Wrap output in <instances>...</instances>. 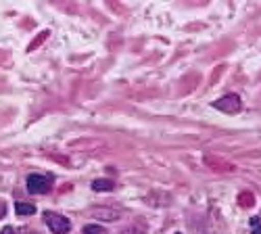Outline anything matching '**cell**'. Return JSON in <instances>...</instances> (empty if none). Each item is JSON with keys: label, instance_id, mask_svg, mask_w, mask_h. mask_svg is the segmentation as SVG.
<instances>
[{"label": "cell", "instance_id": "1", "mask_svg": "<svg viewBox=\"0 0 261 234\" xmlns=\"http://www.w3.org/2000/svg\"><path fill=\"white\" fill-rule=\"evenodd\" d=\"M50 188H53V178L42 176V174L28 176V193H32V195H46Z\"/></svg>", "mask_w": 261, "mask_h": 234}, {"label": "cell", "instance_id": "2", "mask_svg": "<svg viewBox=\"0 0 261 234\" xmlns=\"http://www.w3.org/2000/svg\"><path fill=\"white\" fill-rule=\"evenodd\" d=\"M44 222L55 234H67L71 230V222L67 218L59 216V214H53V211H46L44 214Z\"/></svg>", "mask_w": 261, "mask_h": 234}, {"label": "cell", "instance_id": "3", "mask_svg": "<svg viewBox=\"0 0 261 234\" xmlns=\"http://www.w3.org/2000/svg\"><path fill=\"white\" fill-rule=\"evenodd\" d=\"M213 107L224 111V113H238V111H241V107H243V102H241V96H238V94H226L222 98H217L213 102Z\"/></svg>", "mask_w": 261, "mask_h": 234}, {"label": "cell", "instance_id": "4", "mask_svg": "<svg viewBox=\"0 0 261 234\" xmlns=\"http://www.w3.org/2000/svg\"><path fill=\"white\" fill-rule=\"evenodd\" d=\"M17 216H32L34 211H36V207L34 205H30V203H17Z\"/></svg>", "mask_w": 261, "mask_h": 234}, {"label": "cell", "instance_id": "5", "mask_svg": "<svg viewBox=\"0 0 261 234\" xmlns=\"http://www.w3.org/2000/svg\"><path fill=\"white\" fill-rule=\"evenodd\" d=\"M115 184L111 180H94L92 182V190H113Z\"/></svg>", "mask_w": 261, "mask_h": 234}, {"label": "cell", "instance_id": "6", "mask_svg": "<svg viewBox=\"0 0 261 234\" xmlns=\"http://www.w3.org/2000/svg\"><path fill=\"white\" fill-rule=\"evenodd\" d=\"M84 234H109L105 228H100V226H96V224H88L84 228Z\"/></svg>", "mask_w": 261, "mask_h": 234}, {"label": "cell", "instance_id": "7", "mask_svg": "<svg viewBox=\"0 0 261 234\" xmlns=\"http://www.w3.org/2000/svg\"><path fill=\"white\" fill-rule=\"evenodd\" d=\"M5 211H7V207H5V203H0V218L5 216Z\"/></svg>", "mask_w": 261, "mask_h": 234}, {"label": "cell", "instance_id": "8", "mask_svg": "<svg viewBox=\"0 0 261 234\" xmlns=\"http://www.w3.org/2000/svg\"><path fill=\"white\" fill-rule=\"evenodd\" d=\"M3 234H13V228H5V230H3Z\"/></svg>", "mask_w": 261, "mask_h": 234}, {"label": "cell", "instance_id": "9", "mask_svg": "<svg viewBox=\"0 0 261 234\" xmlns=\"http://www.w3.org/2000/svg\"><path fill=\"white\" fill-rule=\"evenodd\" d=\"M253 234H261V226H255V230H253Z\"/></svg>", "mask_w": 261, "mask_h": 234}]
</instances>
